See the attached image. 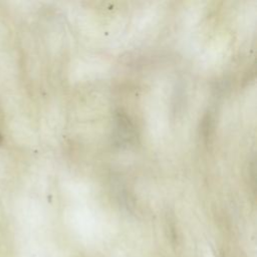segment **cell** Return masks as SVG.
<instances>
[{
	"label": "cell",
	"instance_id": "6da1fadb",
	"mask_svg": "<svg viewBox=\"0 0 257 257\" xmlns=\"http://www.w3.org/2000/svg\"><path fill=\"white\" fill-rule=\"evenodd\" d=\"M137 133L131 118L122 111L114 115L112 140L117 147H128L135 143Z\"/></svg>",
	"mask_w": 257,
	"mask_h": 257
},
{
	"label": "cell",
	"instance_id": "7a4b0ae2",
	"mask_svg": "<svg viewBox=\"0 0 257 257\" xmlns=\"http://www.w3.org/2000/svg\"><path fill=\"white\" fill-rule=\"evenodd\" d=\"M2 143H3V137H2V135L0 133V145H2Z\"/></svg>",
	"mask_w": 257,
	"mask_h": 257
}]
</instances>
